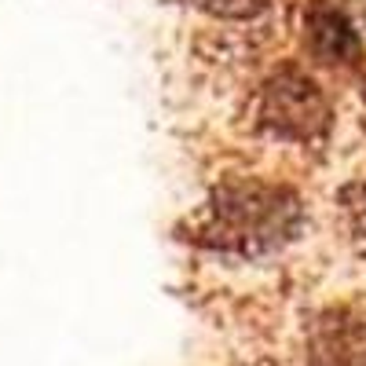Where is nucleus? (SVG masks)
Here are the masks:
<instances>
[{
  "instance_id": "1",
  "label": "nucleus",
  "mask_w": 366,
  "mask_h": 366,
  "mask_svg": "<svg viewBox=\"0 0 366 366\" xmlns=\"http://www.w3.org/2000/svg\"><path fill=\"white\" fill-rule=\"evenodd\" d=\"M304 227V202L282 183L257 176H227L212 187L187 217V242L220 253L253 260L286 249Z\"/></svg>"
},
{
  "instance_id": "2",
  "label": "nucleus",
  "mask_w": 366,
  "mask_h": 366,
  "mask_svg": "<svg viewBox=\"0 0 366 366\" xmlns=\"http://www.w3.org/2000/svg\"><path fill=\"white\" fill-rule=\"evenodd\" d=\"M249 125L253 132L293 143V147H319L330 136L333 110L319 81L300 66H279L260 81L249 99Z\"/></svg>"
},
{
  "instance_id": "3",
  "label": "nucleus",
  "mask_w": 366,
  "mask_h": 366,
  "mask_svg": "<svg viewBox=\"0 0 366 366\" xmlns=\"http://www.w3.org/2000/svg\"><path fill=\"white\" fill-rule=\"evenodd\" d=\"M308 348L312 366H366V319L352 312L322 315Z\"/></svg>"
},
{
  "instance_id": "4",
  "label": "nucleus",
  "mask_w": 366,
  "mask_h": 366,
  "mask_svg": "<svg viewBox=\"0 0 366 366\" xmlns=\"http://www.w3.org/2000/svg\"><path fill=\"white\" fill-rule=\"evenodd\" d=\"M304 44H308V51L319 63H330V66L352 63L359 55V37H355L352 19L330 0H315L304 11Z\"/></svg>"
},
{
  "instance_id": "5",
  "label": "nucleus",
  "mask_w": 366,
  "mask_h": 366,
  "mask_svg": "<svg viewBox=\"0 0 366 366\" xmlns=\"http://www.w3.org/2000/svg\"><path fill=\"white\" fill-rule=\"evenodd\" d=\"M187 4L217 22H257L267 11V0H187Z\"/></svg>"
},
{
  "instance_id": "6",
  "label": "nucleus",
  "mask_w": 366,
  "mask_h": 366,
  "mask_svg": "<svg viewBox=\"0 0 366 366\" xmlns=\"http://www.w3.org/2000/svg\"><path fill=\"white\" fill-rule=\"evenodd\" d=\"M337 205H341V217H345L348 231L359 242H366V176L348 183V187L341 191V198H337Z\"/></svg>"
},
{
  "instance_id": "7",
  "label": "nucleus",
  "mask_w": 366,
  "mask_h": 366,
  "mask_svg": "<svg viewBox=\"0 0 366 366\" xmlns=\"http://www.w3.org/2000/svg\"><path fill=\"white\" fill-rule=\"evenodd\" d=\"M253 366H274V362H253Z\"/></svg>"
}]
</instances>
